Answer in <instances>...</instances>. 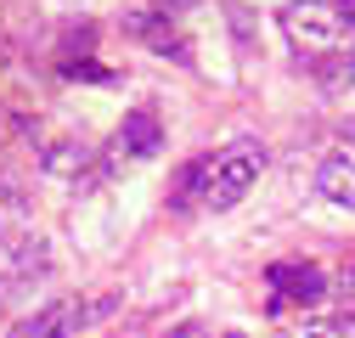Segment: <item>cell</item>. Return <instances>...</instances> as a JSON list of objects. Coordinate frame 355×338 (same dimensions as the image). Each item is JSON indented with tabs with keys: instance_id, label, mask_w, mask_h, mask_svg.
I'll list each match as a JSON object with an SVG mask.
<instances>
[{
	"instance_id": "cell-1",
	"label": "cell",
	"mask_w": 355,
	"mask_h": 338,
	"mask_svg": "<svg viewBox=\"0 0 355 338\" xmlns=\"http://www.w3.org/2000/svg\"><path fill=\"white\" fill-rule=\"evenodd\" d=\"M259 169H265V147L259 141H232V147H220L214 158H209V169H203V197H198V208L203 215H226V208H237L243 197H248V186L259 181Z\"/></svg>"
},
{
	"instance_id": "cell-2",
	"label": "cell",
	"mask_w": 355,
	"mask_h": 338,
	"mask_svg": "<svg viewBox=\"0 0 355 338\" xmlns=\"http://www.w3.org/2000/svg\"><path fill=\"white\" fill-rule=\"evenodd\" d=\"M282 34L293 39L299 51H333L344 46V12H338V0H288L282 6Z\"/></svg>"
},
{
	"instance_id": "cell-3",
	"label": "cell",
	"mask_w": 355,
	"mask_h": 338,
	"mask_svg": "<svg viewBox=\"0 0 355 338\" xmlns=\"http://www.w3.org/2000/svg\"><path fill=\"white\" fill-rule=\"evenodd\" d=\"M265 276H271V305H265V310H277V316L293 310V305H316L327 293V276L316 265H304V260H277Z\"/></svg>"
},
{
	"instance_id": "cell-4",
	"label": "cell",
	"mask_w": 355,
	"mask_h": 338,
	"mask_svg": "<svg viewBox=\"0 0 355 338\" xmlns=\"http://www.w3.org/2000/svg\"><path fill=\"white\" fill-rule=\"evenodd\" d=\"M158 147H164V124H158L153 113H130V118H124V130H119L113 147H107V169L136 163V158H153Z\"/></svg>"
},
{
	"instance_id": "cell-5",
	"label": "cell",
	"mask_w": 355,
	"mask_h": 338,
	"mask_svg": "<svg viewBox=\"0 0 355 338\" xmlns=\"http://www.w3.org/2000/svg\"><path fill=\"white\" fill-rule=\"evenodd\" d=\"M124 34H136L141 46L158 51V57H181V62L192 57V51H187V39H181V28H175L169 12H158V6H153V12H124Z\"/></svg>"
},
{
	"instance_id": "cell-6",
	"label": "cell",
	"mask_w": 355,
	"mask_h": 338,
	"mask_svg": "<svg viewBox=\"0 0 355 338\" xmlns=\"http://www.w3.org/2000/svg\"><path fill=\"white\" fill-rule=\"evenodd\" d=\"M28 226H34L28 186H23L17 175H6V169H0V242H6V248H17V242L28 237Z\"/></svg>"
},
{
	"instance_id": "cell-7",
	"label": "cell",
	"mask_w": 355,
	"mask_h": 338,
	"mask_svg": "<svg viewBox=\"0 0 355 338\" xmlns=\"http://www.w3.org/2000/svg\"><path fill=\"white\" fill-rule=\"evenodd\" d=\"M73 327H85V310H79L73 299H57V305H46V310L23 316L6 338H73Z\"/></svg>"
},
{
	"instance_id": "cell-8",
	"label": "cell",
	"mask_w": 355,
	"mask_h": 338,
	"mask_svg": "<svg viewBox=\"0 0 355 338\" xmlns=\"http://www.w3.org/2000/svg\"><path fill=\"white\" fill-rule=\"evenodd\" d=\"M316 192L338 208H355V147L349 152H327L316 169Z\"/></svg>"
},
{
	"instance_id": "cell-9",
	"label": "cell",
	"mask_w": 355,
	"mask_h": 338,
	"mask_svg": "<svg viewBox=\"0 0 355 338\" xmlns=\"http://www.w3.org/2000/svg\"><path fill=\"white\" fill-rule=\"evenodd\" d=\"M310 73H316L322 91H355V51H316L310 57Z\"/></svg>"
},
{
	"instance_id": "cell-10",
	"label": "cell",
	"mask_w": 355,
	"mask_h": 338,
	"mask_svg": "<svg viewBox=\"0 0 355 338\" xmlns=\"http://www.w3.org/2000/svg\"><path fill=\"white\" fill-rule=\"evenodd\" d=\"M40 163H46L51 175H62V181H68V175H79V169L91 163V152H85L79 141H46V147H40Z\"/></svg>"
},
{
	"instance_id": "cell-11",
	"label": "cell",
	"mask_w": 355,
	"mask_h": 338,
	"mask_svg": "<svg viewBox=\"0 0 355 338\" xmlns=\"http://www.w3.org/2000/svg\"><path fill=\"white\" fill-rule=\"evenodd\" d=\"M304 338H355V316H310Z\"/></svg>"
},
{
	"instance_id": "cell-12",
	"label": "cell",
	"mask_w": 355,
	"mask_h": 338,
	"mask_svg": "<svg viewBox=\"0 0 355 338\" xmlns=\"http://www.w3.org/2000/svg\"><path fill=\"white\" fill-rule=\"evenodd\" d=\"M62 73L68 79H91V84H113V73L102 62H62Z\"/></svg>"
},
{
	"instance_id": "cell-13",
	"label": "cell",
	"mask_w": 355,
	"mask_h": 338,
	"mask_svg": "<svg viewBox=\"0 0 355 338\" xmlns=\"http://www.w3.org/2000/svg\"><path fill=\"white\" fill-rule=\"evenodd\" d=\"M153 6H158V12H169V17H175V12H192V6H203V0H153Z\"/></svg>"
},
{
	"instance_id": "cell-14",
	"label": "cell",
	"mask_w": 355,
	"mask_h": 338,
	"mask_svg": "<svg viewBox=\"0 0 355 338\" xmlns=\"http://www.w3.org/2000/svg\"><path fill=\"white\" fill-rule=\"evenodd\" d=\"M169 338H209V327H203V321H181Z\"/></svg>"
},
{
	"instance_id": "cell-15",
	"label": "cell",
	"mask_w": 355,
	"mask_h": 338,
	"mask_svg": "<svg viewBox=\"0 0 355 338\" xmlns=\"http://www.w3.org/2000/svg\"><path fill=\"white\" fill-rule=\"evenodd\" d=\"M338 12H344V28L355 34V0H338Z\"/></svg>"
},
{
	"instance_id": "cell-16",
	"label": "cell",
	"mask_w": 355,
	"mask_h": 338,
	"mask_svg": "<svg viewBox=\"0 0 355 338\" xmlns=\"http://www.w3.org/2000/svg\"><path fill=\"white\" fill-rule=\"evenodd\" d=\"M17 282H23V276H0V305L12 299V287H17Z\"/></svg>"
},
{
	"instance_id": "cell-17",
	"label": "cell",
	"mask_w": 355,
	"mask_h": 338,
	"mask_svg": "<svg viewBox=\"0 0 355 338\" xmlns=\"http://www.w3.org/2000/svg\"><path fill=\"white\" fill-rule=\"evenodd\" d=\"M0 57H6V34H0Z\"/></svg>"
},
{
	"instance_id": "cell-18",
	"label": "cell",
	"mask_w": 355,
	"mask_h": 338,
	"mask_svg": "<svg viewBox=\"0 0 355 338\" xmlns=\"http://www.w3.org/2000/svg\"><path fill=\"white\" fill-rule=\"evenodd\" d=\"M226 338H243V332H226Z\"/></svg>"
},
{
	"instance_id": "cell-19",
	"label": "cell",
	"mask_w": 355,
	"mask_h": 338,
	"mask_svg": "<svg viewBox=\"0 0 355 338\" xmlns=\"http://www.w3.org/2000/svg\"><path fill=\"white\" fill-rule=\"evenodd\" d=\"M349 147H355V130H349Z\"/></svg>"
}]
</instances>
